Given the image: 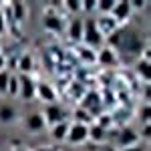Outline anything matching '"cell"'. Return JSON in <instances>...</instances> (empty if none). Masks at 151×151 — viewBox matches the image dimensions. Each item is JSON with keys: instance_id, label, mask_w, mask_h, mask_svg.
<instances>
[{"instance_id": "6da1fadb", "label": "cell", "mask_w": 151, "mask_h": 151, "mask_svg": "<svg viewBox=\"0 0 151 151\" xmlns=\"http://www.w3.org/2000/svg\"><path fill=\"white\" fill-rule=\"evenodd\" d=\"M105 45L115 48L117 52H127V55H141L143 57V47L145 38H141L137 30L131 28H117L113 35L105 38Z\"/></svg>"}, {"instance_id": "7a4b0ae2", "label": "cell", "mask_w": 151, "mask_h": 151, "mask_svg": "<svg viewBox=\"0 0 151 151\" xmlns=\"http://www.w3.org/2000/svg\"><path fill=\"white\" fill-rule=\"evenodd\" d=\"M83 45L93 48V50H99L101 47H105V36L101 35V30L97 28L95 14L83 18Z\"/></svg>"}, {"instance_id": "3957f363", "label": "cell", "mask_w": 151, "mask_h": 151, "mask_svg": "<svg viewBox=\"0 0 151 151\" xmlns=\"http://www.w3.org/2000/svg\"><path fill=\"white\" fill-rule=\"evenodd\" d=\"M109 16L117 22L119 28L123 24H127L131 20V16H133V8H131L129 0H117L115 4H113V8H111V12H109Z\"/></svg>"}, {"instance_id": "277c9868", "label": "cell", "mask_w": 151, "mask_h": 151, "mask_svg": "<svg viewBox=\"0 0 151 151\" xmlns=\"http://www.w3.org/2000/svg\"><path fill=\"white\" fill-rule=\"evenodd\" d=\"M18 97L24 103L36 99V81L32 75H18Z\"/></svg>"}, {"instance_id": "5b68a950", "label": "cell", "mask_w": 151, "mask_h": 151, "mask_svg": "<svg viewBox=\"0 0 151 151\" xmlns=\"http://www.w3.org/2000/svg\"><path fill=\"white\" fill-rule=\"evenodd\" d=\"M40 113H42V119H45V123H47L48 127H52V125H57V123L67 121V119H65L67 111H65V107H63V105H58V103L45 105V109H42Z\"/></svg>"}, {"instance_id": "8992f818", "label": "cell", "mask_w": 151, "mask_h": 151, "mask_svg": "<svg viewBox=\"0 0 151 151\" xmlns=\"http://www.w3.org/2000/svg\"><path fill=\"white\" fill-rule=\"evenodd\" d=\"M115 139H117V147H119V149H127V147H133V145L141 143L139 133H137L133 127H123V129H119Z\"/></svg>"}, {"instance_id": "52a82bcc", "label": "cell", "mask_w": 151, "mask_h": 151, "mask_svg": "<svg viewBox=\"0 0 151 151\" xmlns=\"http://www.w3.org/2000/svg\"><path fill=\"white\" fill-rule=\"evenodd\" d=\"M85 141H89V125L83 123H70L69 125V133H67V143L70 145H81Z\"/></svg>"}, {"instance_id": "ba28073f", "label": "cell", "mask_w": 151, "mask_h": 151, "mask_svg": "<svg viewBox=\"0 0 151 151\" xmlns=\"http://www.w3.org/2000/svg\"><path fill=\"white\" fill-rule=\"evenodd\" d=\"M81 107L85 111H89V115L93 117L95 121H97V117H99V111L103 109V99H101V95L95 93V91H89V93L85 95V99H83Z\"/></svg>"}, {"instance_id": "9c48e42d", "label": "cell", "mask_w": 151, "mask_h": 151, "mask_svg": "<svg viewBox=\"0 0 151 151\" xmlns=\"http://www.w3.org/2000/svg\"><path fill=\"white\" fill-rule=\"evenodd\" d=\"M42 26L47 28L48 32L58 35V32H63V28H65V20H63V16L57 14L55 10H48V12H45V16H42Z\"/></svg>"}, {"instance_id": "30bf717a", "label": "cell", "mask_w": 151, "mask_h": 151, "mask_svg": "<svg viewBox=\"0 0 151 151\" xmlns=\"http://www.w3.org/2000/svg\"><path fill=\"white\" fill-rule=\"evenodd\" d=\"M97 63L101 67H117L119 65V52L111 47H101L97 50Z\"/></svg>"}, {"instance_id": "8fae6325", "label": "cell", "mask_w": 151, "mask_h": 151, "mask_svg": "<svg viewBox=\"0 0 151 151\" xmlns=\"http://www.w3.org/2000/svg\"><path fill=\"white\" fill-rule=\"evenodd\" d=\"M36 99L45 105L57 103V91L50 83H36Z\"/></svg>"}, {"instance_id": "7c38bea8", "label": "cell", "mask_w": 151, "mask_h": 151, "mask_svg": "<svg viewBox=\"0 0 151 151\" xmlns=\"http://www.w3.org/2000/svg\"><path fill=\"white\" fill-rule=\"evenodd\" d=\"M24 125H26V129H28L30 133H42V131L47 129V123H45V119H42V113H40V111H32V113H28L26 119H24Z\"/></svg>"}, {"instance_id": "4fadbf2b", "label": "cell", "mask_w": 151, "mask_h": 151, "mask_svg": "<svg viewBox=\"0 0 151 151\" xmlns=\"http://www.w3.org/2000/svg\"><path fill=\"white\" fill-rule=\"evenodd\" d=\"M95 20H97V28L101 30V35H103L105 38H107L109 35H113L117 28H119L117 22L109 16V14H101V18H95Z\"/></svg>"}, {"instance_id": "5bb4252c", "label": "cell", "mask_w": 151, "mask_h": 151, "mask_svg": "<svg viewBox=\"0 0 151 151\" xmlns=\"http://www.w3.org/2000/svg\"><path fill=\"white\" fill-rule=\"evenodd\" d=\"M67 35H69V38L73 42H83V18L81 16H75L69 22Z\"/></svg>"}, {"instance_id": "9a60e30c", "label": "cell", "mask_w": 151, "mask_h": 151, "mask_svg": "<svg viewBox=\"0 0 151 151\" xmlns=\"http://www.w3.org/2000/svg\"><path fill=\"white\" fill-rule=\"evenodd\" d=\"M32 69H35V58L30 52H24L22 57L16 60V70L18 75H32Z\"/></svg>"}, {"instance_id": "2e32d148", "label": "cell", "mask_w": 151, "mask_h": 151, "mask_svg": "<svg viewBox=\"0 0 151 151\" xmlns=\"http://www.w3.org/2000/svg\"><path fill=\"white\" fill-rule=\"evenodd\" d=\"M69 125L67 121H63V123H57V125H52L50 127V139L57 141V143H63V141H67V133H69Z\"/></svg>"}, {"instance_id": "e0dca14e", "label": "cell", "mask_w": 151, "mask_h": 151, "mask_svg": "<svg viewBox=\"0 0 151 151\" xmlns=\"http://www.w3.org/2000/svg\"><path fill=\"white\" fill-rule=\"evenodd\" d=\"M16 115H18V111H16V107L12 103H2L0 105V123L8 125L12 121H16Z\"/></svg>"}, {"instance_id": "ac0fdd59", "label": "cell", "mask_w": 151, "mask_h": 151, "mask_svg": "<svg viewBox=\"0 0 151 151\" xmlns=\"http://www.w3.org/2000/svg\"><path fill=\"white\" fill-rule=\"evenodd\" d=\"M105 139H107V129L93 121V123L89 125V141H93V143H103Z\"/></svg>"}, {"instance_id": "d6986e66", "label": "cell", "mask_w": 151, "mask_h": 151, "mask_svg": "<svg viewBox=\"0 0 151 151\" xmlns=\"http://www.w3.org/2000/svg\"><path fill=\"white\" fill-rule=\"evenodd\" d=\"M8 8H10L12 16H14V20L16 22H24V18H26V4L22 2H10V4H6Z\"/></svg>"}, {"instance_id": "ffe728a7", "label": "cell", "mask_w": 151, "mask_h": 151, "mask_svg": "<svg viewBox=\"0 0 151 151\" xmlns=\"http://www.w3.org/2000/svg\"><path fill=\"white\" fill-rule=\"evenodd\" d=\"M149 65H151V60H145V58H139L137 60L135 70H137V75H139V79L143 83H149Z\"/></svg>"}, {"instance_id": "44dd1931", "label": "cell", "mask_w": 151, "mask_h": 151, "mask_svg": "<svg viewBox=\"0 0 151 151\" xmlns=\"http://www.w3.org/2000/svg\"><path fill=\"white\" fill-rule=\"evenodd\" d=\"M73 117H75V123H83V125H91L95 119L89 115V111H85L83 107H77L73 111Z\"/></svg>"}, {"instance_id": "7402d4cb", "label": "cell", "mask_w": 151, "mask_h": 151, "mask_svg": "<svg viewBox=\"0 0 151 151\" xmlns=\"http://www.w3.org/2000/svg\"><path fill=\"white\" fill-rule=\"evenodd\" d=\"M79 58H81L83 63H95L97 60V52H95L93 48H89V47H79Z\"/></svg>"}, {"instance_id": "603a6c76", "label": "cell", "mask_w": 151, "mask_h": 151, "mask_svg": "<svg viewBox=\"0 0 151 151\" xmlns=\"http://www.w3.org/2000/svg\"><path fill=\"white\" fill-rule=\"evenodd\" d=\"M63 8L69 12V14L79 16V14H81V2H77V0H67V2H63Z\"/></svg>"}, {"instance_id": "cb8c5ba5", "label": "cell", "mask_w": 151, "mask_h": 151, "mask_svg": "<svg viewBox=\"0 0 151 151\" xmlns=\"http://www.w3.org/2000/svg\"><path fill=\"white\" fill-rule=\"evenodd\" d=\"M6 95L10 97H18V75H10V81H8V89H6Z\"/></svg>"}, {"instance_id": "d4e9b609", "label": "cell", "mask_w": 151, "mask_h": 151, "mask_svg": "<svg viewBox=\"0 0 151 151\" xmlns=\"http://www.w3.org/2000/svg\"><path fill=\"white\" fill-rule=\"evenodd\" d=\"M10 70L4 69L0 70V95H6V89H8V81H10Z\"/></svg>"}, {"instance_id": "484cf974", "label": "cell", "mask_w": 151, "mask_h": 151, "mask_svg": "<svg viewBox=\"0 0 151 151\" xmlns=\"http://www.w3.org/2000/svg\"><path fill=\"white\" fill-rule=\"evenodd\" d=\"M113 4H115V0H97V12L99 14H109Z\"/></svg>"}, {"instance_id": "4316f807", "label": "cell", "mask_w": 151, "mask_h": 151, "mask_svg": "<svg viewBox=\"0 0 151 151\" xmlns=\"http://www.w3.org/2000/svg\"><path fill=\"white\" fill-rule=\"evenodd\" d=\"M149 113H151L149 103H143L139 107V121L143 123V125H147V123H149Z\"/></svg>"}, {"instance_id": "83f0119b", "label": "cell", "mask_w": 151, "mask_h": 151, "mask_svg": "<svg viewBox=\"0 0 151 151\" xmlns=\"http://www.w3.org/2000/svg\"><path fill=\"white\" fill-rule=\"evenodd\" d=\"M6 30H8V20H6V14H4V10L0 8V36L6 35Z\"/></svg>"}, {"instance_id": "f1b7e54d", "label": "cell", "mask_w": 151, "mask_h": 151, "mask_svg": "<svg viewBox=\"0 0 151 151\" xmlns=\"http://www.w3.org/2000/svg\"><path fill=\"white\" fill-rule=\"evenodd\" d=\"M129 4H131V8H133V12H135V10H143V8L147 6V2H145V0H131Z\"/></svg>"}, {"instance_id": "f546056e", "label": "cell", "mask_w": 151, "mask_h": 151, "mask_svg": "<svg viewBox=\"0 0 151 151\" xmlns=\"http://www.w3.org/2000/svg\"><path fill=\"white\" fill-rule=\"evenodd\" d=\"M149 135H151V125L147 123V125H143V129H141V133H139V137H143L145 141H149Z\"/></svg>"}, {"instance_id": "4dcf8cb0", "label": "cell", "mask_w": 151, "mask_h": 151, "mask_svg": "<svg viewBox=\"0 0 151 151\" xmlns=\"http://www.w3.org/2000/svg\"><path fill=\"white\" fill-rule=\"evenodd\" d=\"M119 151H147V145H143V143H137V145H133V147H127V149H119Z\"/></svg>"}, {"instance_id": "1f68e13d", "label": "cell", "mask_w": 151, "mask_h": 151, "mask_svg": "<svg viewBox=\"0 0 151 151\" xmlns=\"http://www.w3.org/2000/svg\"><path fill=\"white\" fill-rule=\"evenodd\" d=\"M4 69H6V57L0 52V70H4Z\"/></svg>"}, {"instance_id": "d6a6232c", "label": "cell", "mask_w": 151, "mask_h": 151, "mask_svg": "<svg viewBox=\"0 0 151 151\" xmlns=\"http://www.w3.org/2000/svg\"><path fill=\"white\" fill-rule=\"evenodd\" d=\"M99 151H101V149H99Z\"/></svg>"}]
</instances>
